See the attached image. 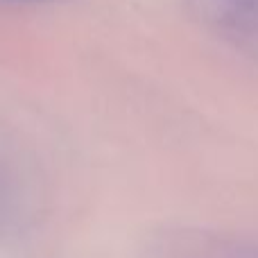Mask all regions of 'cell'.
I'll return each mask as SVG.
<instances>
[{"label": "cell", "instance_id": "6da1fadb", "mask_svg": "<svg viewBox=\"0 0 258 258\" xmlns=\"http://www.w3.org/2000/svg\"><path fill=\"white\" fill-rule=\"evenodd\" d=\"M9 3H43V0H9Z\"/></svg>", "mask_w": 258, "mask_h": 258}]
</instances>
